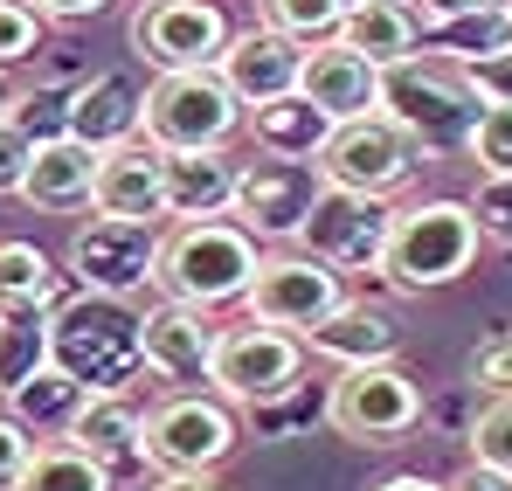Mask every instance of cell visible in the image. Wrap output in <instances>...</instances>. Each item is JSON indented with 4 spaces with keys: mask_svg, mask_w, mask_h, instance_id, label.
I'll return each mask as SVG.
<instances>
[{
    "mask_svg": "<svg viewBox=\"0 0 512 491\" xmlns=\"http://www.w3.org/2000/svg\"><path fill=\"white\" fill-rule=\"evenodd\" d=\"M56 367L77 374L90 395H132V381H153L146 367V312L125 298L77 291L56 305Z\"/></svg>",
    "mask_w": 512,
    "mask_h": 491,
    "instance_id": "1",
    "label": "cell"
},
{
    "mask_svg": "<svg viewBox=\"0 0 512 491\" xmlns=\"http://www.w3.org/2000/svg\"><path fill=\"white\" fill-rule=\"evenodd\" d=\"M263 270V243L236 215H208V222H173L167 256H160V291L180 305H243Z\"/></svg>",
    "mask_w": 512,
    "mask_h": 491,
    "instance_id": "2",
    "label": "cell"
},
{
    "mask_svg": "<svg viewBox=\"0 0 512 491\" xmlns=\"http://www.w3.org/2000/svg\"><path fill=\"white\" fill-rule=\"evenodd\" d=\"M381 111L423 146V153H471L485 97L471 90L464 63L450 56H409L381 77Z\"/></svg>",
    "mask_w": 512,
    "mask_h": 491,
    "instance_id": "3",
    "label": "cell"
},
{
    "mask_svg": "<svg viewBox=\"0 0 512 491\" xmlns=\"http://www.w3.org/2000/svg\"><path fill=\"white\" fill-rule=\"evenodd\" d=\"M478 243H485V229H478L471 201H443V194L436 201H416V208L395 215V243H388L381 277L395 291H443V284L471 277Z\"/></svg>",
    "mask_w": 512,
    "mask_h": 491,
    "instance_id": "4",
    "label": "cell"
},
{
    "mask_svg": "<svg viewBox=\"0 0 512 491\" xmlns=\"http://www.w3.org/2000/svg\"><path fill=\"white\" fill-rule=\"evenodd\" d=\"M243 443V409L215 388H173L160 409H146V464L160 478H215Z\"/></svg>",
    "mask_w": 512,
    "mask_h": 491,
    "instance_id": "5",
    "label": "cell"
},
{
    "mask_svg": "<svg viewBox=\"0 0 512 491\" xmlns=\"http://www.w3.org/2000/svg\"><path fill=\"white\" fill-rule=\"evenodd\" d=\"M250 125V104L222 70H173L146 83V139L160 153H215Z\"/></svg>",
    "mask_w": 512,
    "mask_h": 491,
    "instance_id": "6",
    "label": "cell"
},
{
    "mask_svg": "<svg viewBox=\"0 0 512 491\" xmlns=\"http://www.w3.org/2000/svg\"><path fill=\"white\" fill-rule=\"evenodd\" d=\"M305 339L284 326H222V346H215V367H208V388L222 402H236L243 415H263L277 402H291L305 388Z\"/></svg>",
    "mask_w": 512,
    "mask_h": 491,
    "instance_id": "7",
    "label": "cell"
},
{
    "mask_svg": "<svg viewBox=\"0 0 512 491\" xmlns=\"http://www.w3.org/2000/svg\"><path fill=\"white\" fill-rule=\"evenodd\" d=\"M160 256H167V236L160 222H118V215H90L77 222V236L63 249V270L77 291H97V298H132L146 284H160Z\"/></svg>",
    "mask_w": 512,
    "mask_h": 491,
    "instance_id": "8",
    "label": "cell"
},
{
    "mask_svg": "<svg viewBox=\"0 0 512 491\" xmlns=\"http://www.w3.org/2000/svg\"><path fill=\"white\" fill-rule=\"evenodd\" d=\"M326 422L360 450H388L423 422V388L402 360L381 367H340V381L326 388Z\"/></svg>",
    "mask_w": 512,
    "mask_h": 491,
    "instance_id": "9",
    "label": "cell"
},
{
    "mask_svg": "<svg viewBox=\"0 0 512 491\" xmlns=\"http://www.w3.org/2000/svg\"><path fill=\"white\" fill-rule=\"evenodd\" d=\"M319 194H326L319 160H277V153H256V160H243L236 208H229V215L250 229L256 243H291L298 249L312 208H319Z\"/></svg>",
    "mask_w": 512,
    "mask_h": 491,
    "instance_id": "10",
    "label": "cell"
},
{
    "mask_svg": "<svg viewBox=\"0 0 512 491\" xmlns=\"http://www.w3.org/2000/svg\"><path fill=\"white\" fill-rule=\"evenodd\" d=\"M416 166H423V146L388 118V111H367V118H346L340 132L326 139V153H319V173H326V187H353V194H402L409 180H416Z\"/></svg>",
    "mask_w": 512,
    "mask_h": 491,
    "instance_id": "11",
    "label": "cell"
},
{
    "mask_svg": "<svg viewBox=\"0 0 512 491\" xmlns=\"http://www.w3.org/2000/svg\"><path fill=\"white\" fill-rule=\"evenodd\" d=\"M236 28L222 14V0H139L132 14V49L173 77V70H222Z\"/></svg>",
    "mask_w": 512,
    "mask_h": 491,
    "instance_id": "12",
    "label": "cell"
},
{
    "mask_svg": "<svg viewBox=\"0 0 512 491\" xmlns=\"http://www.w3.org/2000/svg\"><path fill=\"white\" fill-rule=\"evenodd\" d=\"M395 215H402V208H388L381 194L326 187V194H319V208H312V222H305V236H298V249H305V256H319V263H333L340 277H367V270H381V263H388Z\"/></svg>",
    "mask_w": 512,
    "mask_h": 491,
    "instance_id": "13",
    "label": "cell"
},
{
    "mask_svg": "<svg viewBox=\"0 0 512 491\" xmlns=\"http://www.w3.org/2000/svg\"><path fill=\"white\" fill-rule=\"evenodd\" d=\"M243 305L263 326H284V332H298V339H312L346 305V277L333 263L305 256V249H277V256H263V270H256Z\"/></svg>",
    "mask_w": 512,
    "mask_h": 491,
    "instance_id": "14",
    "label": "cell"
},
{
    "mask_svg": "<svg viewBox=\"0 0 512 491\" xmlns=\"http://www.w3.org/2000/svg\"><path fill=\"white\" fill-rule=\"evenodd\" d=\"M305 63H312L305 42H291V35H277L270 21H256V28H236V42H229V56H222V77H229V90L256 111V104H277V97L305 90Z\"/></svg>",
    "mask_w": 512,
    "mask_h": 491,
    "instance_id": "15",
    "label": "cell"
},
{
    "mask_svg": "<svg viewBox=\"0 0 512 491\" xmlns=\"http://www.w3.org/2000/svg\"><path fill=\"white\" fill-rule=\"evenodd\" d=\"M215 346H222V326L201 305H180V298L146 305V367H153V381H173V388L208 381Z\"/></svg>",
    "mask_w": 512,
    "mask_h": 491,
    "instance_id": "16",
    "label": "cell"
},
{
    "mask_svg": "<svg viewBox=\"0 0 512 491\" xmlns=\"http://www.w3.org/2000/svg\"><path fill=\"white\" fill-rule=\"evenodd\" d=\"M70 139H84L90 153H118L132 139H146V90L132 70H97L70 90Z\"/></svg>",
    "mask_w": 512,
    "mask_h": 491,
    "instance_id": "17",
    "label": "cell"
},
{
    "mask_svg": "<svg viewBox=\"0 0 512 491\" xmlns=\"http://www.w3.org/2000/svg\"><path fill=\"white\" fill-rule=\"evenodd\" d=\"M97 215L118 222H167V153L153 139H132L97 166Z\"/></svg>",
    "mask_w": 512,
    "mask_h": 491,
    "instance_id": "18",
    "label": "cell"
},
{
    "mask_svg": "<svg viewBox=\"0 0 512 491\" xmlns=\"http://www.w3.org/2000/svg\"><path fill=\"white\" fill-rule=\"evenodd\" d=\"M381 63H367L360 49H346V42H319L312 49V63H305V97L346 125V118H367V111H381Z\"/></svg>",
    "mask_w": 512,
    "mask_h": 491,
    "instance_id": "19",
    "label": "cell"
},
{
    "mask_svg": "<svg viewBox=\"0 0 512 491\" xmlns=\"http://www.w3.org/2000/svg\"><path fill=\"white\" fill-rule=\"evenodd\" d=\"M305 346L326 353V360H340V367H381V360H402V319H395V305L346 298Z\"/></svg>",
    "mask_w": 512,
    "mask_h": 491,
    "instance_id": "20",
    "label": "cell"
},
{
    "mask_svg": "<svg viewBox=\"0 0 512 491\" xmlns=\"http://www.w3.org/2000/svg\"><path fill=\"white\" fill-rule=\"evenodd\" d=\"M97 166H104V153H90L84 139H49V146H35V166H28L21 201L42 208V215L97 208Z\"/></svg>",
    "mask_w": 512,
    "mask_h": 491,
    "instance_id": "21",
    "label": "cell"
},
{
    "mask_svg": "<svg viewBox=\"0 0 512 491\" xmlns=\"http://www.w3.org/2000/svg\"><path fill=\"white\" fill-rule=\"evenodd\" d=\"M236 180L243 160L229 146L215 153H167V222H208L236 208Z\"/></svg>",
    "mask_w": 512,
    "mask_h": 491,
    "instance_id": "22",
    "label": "cell"
},
{
    "mask_svg": "<svg viewBox=\"0 0 512 491\" xmlns=\"http://www.w3.org/2000/svg\"><path fill=\"white\" fill-rule=\"evenodd\" d=\"M340 42L360 49L367 63L395 70V63H409V56L429 42V28H423V14H416V0H353Z\"/></svg>",
    "mask_w": 512,
    "mask_h": 491,
    "instance_id": "23",
    "label": "cell"
},
{
    "mask_svg": "<svg viewBox=\"0 0 512 491\" xmlns=\"http://www.w3.org/2000/svg\"><path fill=\"white\" fill-rule=\"evenodd\" d=\"M70 443H84L90 457L111 464V471H132V464H146V409L132 395H90L77 429H70Z\"/></svg>",
    "mask_w": 512,
    "mask_h": 491,
    "instance_id": "24",
    "label": "cell"
},
{
    "mask_svg": "<svg viewBox=\"0 0 512 491\" xmlns=\"http://www.w3.org/2000/svg\"><path fill=\"white\" fill-rule=\"evenodd\" d=\"M333 132H340V125H333V118H326V111H319L305 90H291V97L256 104V111H250L256 153H277V160H319Z\"/></svg>",
    "mask_w": 512,
    "mask_h": 491,
    "instance_id": "25",
    "label": "cell"
},
{
    "mask_svg": "<svg viewBox=\"0 0 512 491\" xmlns=\"http://www.w3.org/2000/svg\"><path fill=\"white\" fill-rule=\"evenodd\" d=\"M90 388L77 374H63V367H42L35 381H21L14 395H7V415L35 436V443H56V436H70L77 429V415H84Z\"/></svg>",
    "mask_w": 512,
    "mask_h": 491,
    "instance_id": "26",
    "label": "cell"
},
{
    "mask_svg": "<svg viewBox=\"0 0 512 491\" xmlns=\"http://www.w3.org/2000/svg\"><path fill=\"white\" fill-rule=\"evenodd\" d=\"M63 277L56 256L28 236H7L0 243V312H56L63 305Z\"/></svg>",
    "mask_w": 512,
    "mask_h": 491,
    "instance_id": "27",
    "label": "cell"
},
{
    "mask_svg": "<svg viewBox=\"0 0 512 491\" xmlns=\"http://www.w3.org/2000/svg\"><path fill=\"white\" fill-rule=\"evenodd\" d=\"M56 367V312H0V402Z\"/></svg>",
    "mask_w": 512,
    "mask_h": 491,
    "instance_id": "28",
    "label": "cell"
},
{
    "mask_svg": "<svg viewBox=\"0 0 512 491\" xmlns=\"http://www.w3.org/2000/svg\"><path fill=\"white\" fill-rule=\"evenodd\" d=\"M14 491H118V471L97 464L84 443L56 436V443H35V457H28V471H21Z\"/></svg>",
    "mask_w": 512,
    "mask_h": 491,
    "instance_id": "29",
    "label": "cell"
},
{
    "mask_svg": "<svg viewBox=\"0 0 512 491\" xmlns=\"http://www.w3.org/2000/svg\"><path fill=\"white\" fill-rule=\"evenodd\" d=\"M429 42H436L429 56H450V63H485V56L512 49V21H506V7H492V14H464V21H443Z\"/></svg>",
    "mask_w": 512,
    "mask_h": 491,
    "instance_id": "30",
    "label": "cell"
},
{
    "mask_svg": "<svg viewBox=\"0 0 512 491\" xmlns=\"http://www.w3.org/2000/svg\"><path fill=\"white\" fill-rule=\"evenodd\" d=\"M346 14H353V0H263V21H270L277 35L305 42V49H319V42H340Z\"/></svg>",
    "mask_w": 512,
    "mask_h": 491,
    "instance_id": "31",
    "label": "cell"
},
{
    "mask_svg": "<svg viewBox=\"0 0 512 491\" xmlns=\"http://www.w3.org/2000/svg\"><path fill=\"white\" fill-rule=\"evenodd\" d=\"M35 146H49V139H70V90H56V83H42V90H21L14 97V111H7Z\"/></svg>",
    "mask_w": 512,
    "mask_h": 491,
    "instance_id": "32",
    "label": "cell"
},
{
    "mask_svg": "<svg viewBox=\"0 0 512 491\" xmlns=\"http://www.w3.org/2000/svg\"><path fill=\"white\" fill-rule=\"evenodd\" d=\"M42 14L28 7V0H0V70H21V63H35L42 56Z\"/></svg>",
    "mask_w": 512,
    "mask_h": 491,
    "instance_id": "33",
    "label": "cell"
},
{
    "mask_svg": "<svg viewBox=\"0 0 512 491\" xmlns=\"http://www.w3.org/2000/svg\"><path fill=\"white\" fill-rule=\"evenodd\" d=\"M471 215H478L485 243L512 249V173H485V180L471 187Z\"/></svg>",
    "mask_w": 512,
    "mask_h": 491,
    "instance_id": "34",
    "label": "cell"
},
{
    "mask_svg": "<svg viewBox=\"0 0 512 491\" xmlns=\"http://www.w3.org/2000/svg\"><path fill=\"white\" fill-rule=\"evenodd\" d=\"M471 160H478V173H512V104H485Z\"/></svg>",
    "mask_w": 512,
    "mask_h": 491,
    "instance_id": "35",
    "label": "cell"
},
{
    "mask_svg": "<svg viewBox=\"0 0 512 491\" xmlns=\"http://www.w3.org/2000/svg\"><path fill=\"white\" fill-rule=\"evenodd\" d=\"M464 436H471V457H478V464H499V471H512V402H492V409L478 415Z\"/></svg>",
    "mask_w": 512,
    "mask_h": 491,
    "instance_id": "36",
    "label": "cell"
},
{
    "mask_svg": "<svg viewBox=\"0 0 512 491\" xmlns=\"http://www.w3.org/2000/svg\"><path fill=\"white\" fill-rule=\"evenodd\" d=\"M471 388H485V395L512 402V326H506V332H492V339L471 353Z\"/></svg>",
    "mask_w": 512,
    "mask_h": 491,
    "instance_id": "37",
    "label": "cell"
},
{
    "mask_svg": "<svg viewBox=\"0 0 512 491\" xmlns=\"http://www.w3.org/2000/svg\"><path fill=\"white\" fill-rule=\"evenodd\" d=\"M28 166H35V139L14 118H0V194H21L28 187Z\"/></svg>",
    "mask_w": 512,
    "mask_h": 491,
    "instance_id": "38",
    "label": "cell"
},
{
    "mask_svg": "<svg viewBox=\"0 0 512 491\" xmlns=\"http://www.w3.org/2000/svg\"><path fill=\"white\" fill-rule=\"evenodd\" d=\"M28 457H35V436L14 422V415L0 409V491L21 485V471H28Z\"/></svg>",
    "mask_w": 512,
    "mask_h": 491,
    "instance_id": "39",
    "label": "cell"
},
{
    "mask_svg": "<svg viewBox=\"0 0 512 491\" xmlns=\"http://www.w3.org/2000/svg\"><path fill=\"white\" fill-rule=\"evenodd\" d=\"M464 77H471V90H478L485 104H512V49L485 56V63H464Z\"/></svg>",
    "mask_w": 512,
    "mask_h": 491,
    "instance_id": "40",
    "label": "cell"
},
{
    "mask_svg": "<svg viewBox=\"0 0 512 491\" xmlns=\"http://www.w3.org/2000/svg\"><path fill=\"white\" fill-rule=\"evenodd\" d=\"M492 7H506V0H416V14H423L429 35H436L443 21H464V14H492Z\"/></svg>",
    "mask_w": 512,
    "mask_h": 491,
    "instance_id": "41",
    "label": "cell"
},
{
    "mask_svg": "<svg viewBox=\"0 0 512 491\" xmlns=\"http://www.w3.org/2000/svg\"><path fill=\"white\" fill-rule=\"evenodd\" d=\"M450 491H512V471H499V464H464L457 478H450Z\"/></svg>",
    "mask_w": 512,
    "mask_h": 491,
    "instance_id": "42",
    "label": "cell"
},
{
    "mask_svg": "<svg viewBox=\"0 0 512 491\" xmlns=\"http://www.w3.org/2000/svg\"><path fill=\"white\" fill-rule=\"evenodd\" d=\"M42 21H90V14H104L111 0H28Z\"/></svg>",
    "mask_w": 512,
    "mask_h": 491,
    "instance_id": "43",
    "label": "cell"
},
{
    "mask_svg": "<svg viewBox=\"0 0 512 491\" xmlns=\"http://www.w3.org/2000/svg\"><path fill=\"white\" fill-rule=\"evenodd\" d=\"M374 491H450V485H436V478H423V471H395V478H381Z\"/></svg>",
    "mask_w": 512,
    "mask_h": 491,
    "instance_id": "44",
    "label": "cell"
},
{
    "mask_svg": "<svg viewBox=\"0 0 512 491\" xmlns=\"http://www.w3.org/2000/svg\"><path fill=\"white\" fill-rule=\"evenodd\" d=\"M153 491H222V485H215V478H160Z\"/></svg>",
    "mask_w": 512,
    "mask_h": 491,
    "instance_id": "45",
    "label": "cell"
},
{
    "mask_svg": "<svg viewBox=\"0 0 512 491\" xmlns=\"http://www.w3.org/2000/svg\"><path fill=\"white\" fill-rule=\"evenodd\" d=\"M14 97H21V90H14V83H7V70H0V118L14 111Z\"/></svg>",
    "mask_w": 512,
    "mask_h": 491,
    "instance_id": "46",
    "label": "cell"
},
{
    "mask_svg": "<svg viewBox=\"0 0 512 491\" xmlns=\"http://www.w3.org/2000/svg\"><path fill=\"white\" fill-rule=\"evenodd\" d=\"M506 21H512V0H506Z\"/></svg>",
    "mask_w": 512,
    "mask_h": 491,
    "instance_id": "47",
    "label": "cell"
}]
</instances>
